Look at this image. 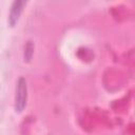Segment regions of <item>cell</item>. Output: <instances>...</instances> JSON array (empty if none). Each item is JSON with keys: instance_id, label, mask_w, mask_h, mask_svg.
<instances>
[{"instance_id": "cell-1", "label": "cell", "mask_w": 135, "mask_h": 135, "mask_svg": "<svg viewBox=\"0 0 135 135\" xmlns=\"http://www.w3.org/2000/svg\"><path fill=\"white\" fill-rule=\"evenodd\" d=\"M27 100V84L26 80L23 77H20L17 80L16 85V94H15V111L17 113H21L25 105Z\"/></svg>"}, {"instance_id": "cell-2", "label": "cell", "mask_w": 135, "mask_h": 135, "mask_svg": "<svg viewBox=\"0 0 135 135\" xmlns=\"http://www.w3.org/2000/svg\"><path fill=\"white\" fill-rule=\"evenodd\" d=\"M26 4L25 1L22 0H18V1H14L11 5L9 8V14H8V19L7 22L11 26H15V24L18 22L19 17L23 11V6Z\"/></svg>"}]
</instances>
